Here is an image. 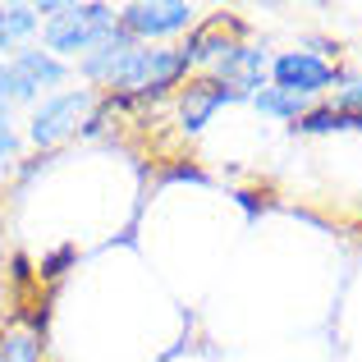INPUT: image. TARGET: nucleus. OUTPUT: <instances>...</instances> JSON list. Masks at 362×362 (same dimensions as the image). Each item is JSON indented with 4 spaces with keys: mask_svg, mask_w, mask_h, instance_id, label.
Instances as JSON below:
<instances>
[{
    "mask_svg": "<svg viewBox=\"0 0 362 362\" xmlns=\"http://www.w3.org/2000/svg\"><path fill=\"white\" fill-rule=\"evenodd\" d=\"M188 78H193V69H188V60H184L179 46H133L129 60L119 64V74L110 78L106 92L133 97L142 110H147V106H156V101L175 97Z\"/></svg>",
    "mask_w": 362,
    "mask_h": 362,
    "instance_id": "nucleus-1",
    "label": "nucleus"
},
{
    "mask_svg": "<svg viewBox=\"0 0 362 362\" xmlns=\"http://www.w3.org/2000/svg\"><path fill=\"white\" fill-rule=\"evenodd\" d=\"M119 28V9L106 0H60L55 14L42 23V46L64 64H78L106 33Z\"/></svg>",
    "mask_w": 362,
    "mask_h": 362,
    "instance_id": "nucleus-2",
    "label": "nucleus"
},
{
    "mask_svg": "<svg viewBox=\"0 0 362 362\" xmlns=\"http://www.w3.org/2000/svg\"><path fill=\"white\" fill-rule=\"evenodd\" d=\"M97 88H64L55 97L37 101L28 110V124H23V142H33L37 151H55L64 147L69 138H78V129L88 124V115L97 110Z\"/></svg>",
    "mask_w": 362,
    "mask_h": 362,
    "instance_id": "nucleus-3",
    "label": "nucleus"
},
{
    "mask_svg": "<svg viewBox=\"0 0 362 362\" xmlns=\"http://www.w3.org/2000/svg\"><path fill=\"white\" fill-rule=\"evenodd\" d=\"M69 74H74V64H64L60 55H51L42 42L14 51V55H9V92H14V106H28V110H33L37 101L64 92Z\"/></svg>",
    "mask_w": 362,
    "mask_h": 362,
    "instance_id": "nucleus-4",
    "label": "nucleus"
},
{
    "mask_svg": "<svg viewBox=\"0 0 362 362\" xmlns=\"http://www.w3.org/2000/svg\"><path fill=\"white\" fill-rule=\"evenodd\" d=\"M193 23H197V9L188 0H133V5H119V28L138 46H165L170 37L193 33Z\"/></svg>",
    "mask_w": 362,
    "mask_h": 362,
    "instance_id": "nucleus-5",
    "label": "nucleus"
},
{
    "mask_svg": "<svg viewBox=\"0 0 362 362\" xmlns=\"http://www.w3.org/2000/svg\"><path fill=\"white\" fill-rule=\"evenodd\" d=\"M344 74L349 69L317 60L312 51H298V46H293V51L271 55V88H284V92L308 97V101H317V97H326L330 88H339V83H344Z\"/></svg>",
    "mask_w": 362,
    "mask_h": 362,
    "instance_id": "nucleus-6",
    "label": "nucleus"
},
{
    "mask_svg": "<svg viewBox=\"0 0 362 362\" xmlns=\"http://www.w3.org/2000/svg\"><path fill=\"white\" fill-rule=\"evenodd\" d=\"M234 42H247V23H243V18H234V14H225V9H216V14L197 18L193 33L184 37L179 51H184L188 69H211V64L221 60Z\"/></svg>",
    "mask_w": 362,
    "mask_h": 362,
    "instance_id": "nucleus-7",
    "label": "nucleus"
},
{
    "mask_svg": "<svg viewBox=\"0 0 362 362\" xmlns=\"http://www.w3.org/2000/svg\"><path fill=\"white\" fill-rule=\"evenodd\" d=\"M234 101H243V97L230 92L221 78H211V74H193V78L175 92V119H179V129H184L188 138H197V133L211 124L216 110L234 106Z\"/></svg>",
    "mask_w": 362,
    "mask_h": 362,
    "instance_id": "nucleus-8",
    "label": "nucleus"
},
{
    "mask_svg": "<svg viewBox=\"0 0 362 362\" xmlns=\"http://www.w3.org/2000/svg\"><path fill=\"white\" fill-rule=\"evenodd\" d=\"M211 78H221L230 92H239L243 101H252L257 92L271 83V55H266V46H252V42H234L230 51L221 55V60L211 64Z\"/></svg>",
    "mask_w": 362,
    "mask_h": 362,
    "instance_id": "nucleus-9",
    "label": "nucleus"
},
{
    "mask_svg": "<svg viewBox=\"0 0 362 362\" xmlns=\"http://www.w3.org/2000/svg\"><path fill=\"white\" fill-rule=\"evenodd\" d=\"M133 46H138V42H133V37L124 33V28H115V33H106V37H101V42L92 46V51L83 55L78 64H74V69L83 74V83H88V88L106 92V88H110V78L119 74V64L129 60V51H133Z\"/></svg>",
    "mask_w": 362,
    "mask_h": 362,
    "instance_id": "nucleus-10",
    "label": "nucleus"
},
{
    "mask_svg": "<svg viewBox=\"0 0 362 362\" xmlns=\"http://www.w3.org/2000/svg\"><path fill=\"white\" fill-rule=\"evenodd\" d=\"M42 33V18H37V5H28V0H9V5H0V55H14L23 51V46H33V37Z\"/></svg>",
    "mask_w": 362,
    "mask_h": 362,
    "instance_id": "nucleus-11",
    "label": "nucleus"
},
{
    "mask_svg": "<svg viewBox=\"0 0 362 362\" xmlns=\"http://www.w3.org/2000/svg\"><path fill=\"white\" fill-rule=\"evenodd\" d=\"M317 106V101H308V97H293V92H284V88H271V83H266L262 92H257L252 97V110L262 119H275V124H298L303 115H308V110Z\"/></svg>",
    "mask_w": 362,
    "mask_h": 362,
    "instance_id": "nucleus-12",
    "label": "nucleus"
},
{
    "mask_svg": "<svg viewBox=\"0 0 362 362\" xmlns=\"http://www.w3.org/2000/svg\"><path fill=\"white\" fill-rule=\"evenodd\" d=\"M293 133H362V115H344V110H335L330 101H317V106L308 110L298 124H293Z\"/></svg>",
    "mask_w": 362,
    "mask_h": 362,
    "instance_id": "nucleus-13",
    "label": "nucleus"
},
{
    "mask_svg": "<svg viewBox=\"0 0 362 362\" xmlns=\"http://www.w3.org/2000/svg\"><path fill=\"white\" fill-rule=\"evenodd\" d=\"M18 165H23V133L14 129V115H0V184L18 175Z\"/></svg>",
    "mask_w": 362,
    "mask_h": 362,
    "instance_id": "nucleus-14",
    "label": "nucleus"
},
{
    "mask_svg": "<svg viewBox=\"0 0 362 362\" xmlns=\"http://www.w3.org/2000/svg\"><path fill=\"white\" fill-rule=\"evenodd\" d=\"M74 257H78V247H74V243H60L55 252H46L42 262H37V284H55V280L64 275V266L74 262Z\"/></svg>",
    "mask_w": 362,
    "mask_h": 362,
    "instance_id": "nucleus-15",
    "label": "nucleus"
},
{
    "mask_svg": "<svg viewBox=\"0 0 362 362\" xmlns=\"http://www.w3.org/2000/svg\"><path fill=\"white\" fill-rule=\"evenodd\" d=\"M0 115H14V92H9V60L0 55Z\"/></svg>",
    "mask_w": 362,
    "mask_h": 362,
    "instance_id": "nucleus-16",
    "label": "nucleus"
},
{
    "mask_svg": "<svg viewBox=\"0 0 362 362\" xmlns=\"http://www.w3.org/2000/svg\"><path fill=\"white\" fill-rule=\"evenodd\" d=\"M0 362H9V354H5V330H0Z\"/></svg>",
    "mask_w": 362,
    "mask_h": 362,
    "instance_id": "nucleus-17",
    "label": "nucleus"
}]
</instances>
